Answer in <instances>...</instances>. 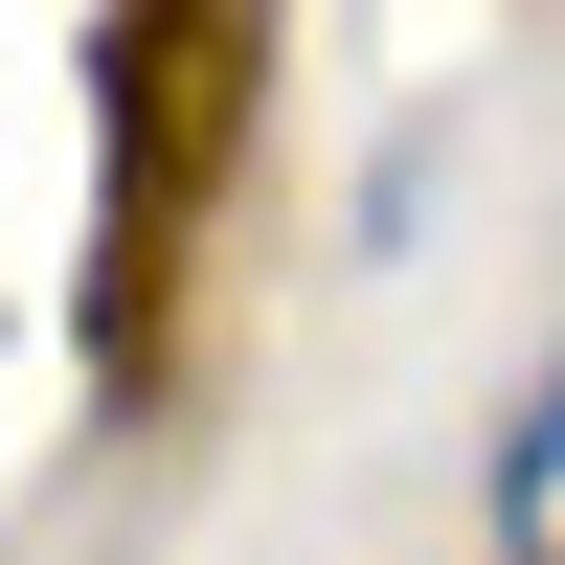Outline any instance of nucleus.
I'll list each match as a JSON object with an SVG mask.
<instances>
[{"label":"nucleus","mask_w":565,"mask_h":565,"mask_svg":"<svg viewBox=\"0 0 565 565\" xmlns=\"http://www.w3.org/2000/svg\"><path fill=\"white\" fill-rule=\"evenodd\" d=\"M498 565H565V362H543L521 430H498Z\"/></svg>","instance_id":"nucleus-1"}]
</instances>
